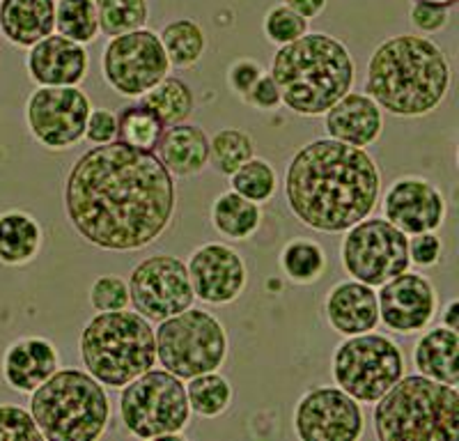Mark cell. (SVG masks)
I'll return each instance as SVG.
<instances>
[{"instance_id":"cell-36","label":"cell","mask_w":459,"mask_h":441,"mask_svg":"<svg viewBox=\"0 0 459 441\" xmlns=\"http://www.w3.org/2000/svg\"><path fill=\"white\" fill-rule=\"evenodd\" d=\"M163 129L166 126L159 122V117L143 104L126 106L117 116V141L126 143V145L154 150Z\"/></svg>"},{"instance_id":"cell-41","label":"cell","mask_w":459,"mask_h":441,"mask_svg":"<svg viewBox=\"0 0 459 441\" xmlns=\"http://www.w3.org/2000/svg\"><path fill=\"white\" fill-rule=\"evenodd\" d=\"M83 138L92 145L117 141V116L108 108H92L88 116Z\"/></svg>"},{"instance_id":"cell-5","label":"cell","mask_w":459,"mask_h":441,"mask_svg":"<svg viewBox=\"0 0 459 441\" xmlns=\"http://www.w3.org/2000/svg\"><path fill=\"white\" fill-rule=\"evenodd\" d=\"M379 441H455L459 437V391L425 375H402L375 404Z\"/></svg>"},{"instance_id":"cell-18","label":"cell","mask_w":459,"mask_h":441,"mask_svg":"<svg viewBox=\"0 0 459 441\" xmlns=\"http://www.w3.org/2000/svg\"><path fill=\"white\" fill-rule=\"evenodd\" d=\"M384 219L407 237L437 232L446 220V198L423 177H400L384 195Z\"/></svg>"},{"instance_id":"cell-28","label":"cell","mask_w":459,"mask_h":441,"mask_svg":"<svg viewBox=\"0 0 459 441\" xmlns=\"http://www.w3.org/2000/svg\"><path fill=\"white\" fill-rule=\"evenodd\" d=\"M141 104L150 108L159 117L163 126L182 125L188 117L194 116V92L184 83L182 79L175 76H163L159 83L152 85L145 95L141 97Z\"/></svg>"},{"instance_id":"cell-19","label":"cell","mask_w":459,"mask_h":441,"mask_svg":"<svg viewBox=\"0 0 459 441\" xmlns=\"http://www.w3.org/2000/svg\"><path fill=\"white\" fill-rule=\"evenodd\" d=\"M88 65L83 44L63 35H48L28 48L26 69L37 85H79L88 74Z\"/></svg>"},{"instance_id":"cell-42","label":"cell","mask_w":459,"mask_h":441,"mask_svg":"<svg viewBox=\"0 0 459 441\" xmlns=\"http://www.w3.org/2000/svg\"><path fill=\"white\" fill-rule=\"evenodd\" d=\"M444 244L434 232H420L409 237V260L416 267H434L441 260Z\"/></svg>"},{"instance_id":"cell-45","label":"cell","mask_w":459,"mask_h":441,"mask_svg":"<svg viewBox=\"0 0 459 441\" xmlns=\"http://www.w3.org/2000/svg\"><path fill=\"white\" fill-rule=\"evenodd\" d=\"M326 3L329 0H282V5H287L290 10H294L297 14H301L303 19H317L324 10H326Z\"/></svg>"},{"instance_id":"cell-23","label":"cell","mask_w":459,"mask_h":441,"mask_svg":"<svg viewBox=\"0 0 459 441\" xmlns=\"http://www.w3.org/2000/svg\"><path fill=\"white\" fill-rule=\"evenodd\" d=\"M159 161L175 177H194L209 166V138L195 125L166 126L159 136L157 145Z\"/></svg>"},{"instance_id":"cell-27","label":"cell","mask_w":459,"mask_h":441,"mask_svg":"<svg viewBox=\"0 0 459 441\" xmlns=\"http://www.w3.org/2000/svg\"><path fill=\"white\" fill-rule=\"evenodd\" d=\"M212 226L221 237L230 242H246L251 239L262 226V210L257 203H251L244 195L230 189L212 203Z\"/></svg>"},{"instance_id":"cell-21","label":"cell","mask_w":459,"mask_h":441,"mask_svg":"<svg viewBox=\"0 0 459 441\" xmlns=\"http://www.w3.org/2000/svg\"><path fill=\"white\" fill-rule=\"evenodd\" d=\"M324 310H326L331 329L338 331L344 338L375 331V326L379 324V304H377L375 288L360 281L335 283L326 294Z\"/></svg>"},{"instance_id":"cell-37","label":"cell","mask_w":459,"mask_h":441,"mask_svg":"<svg viewBox=\"0 0 459 441\" xmlns=\"http://www.w3.org/2000/svg\"><path fill=\"white\" fill-rule=\"evenodd\" d=\"M262 30H264V37L269 42L282 47V44L294 42V39L308 32V19H303L301 14H297V12L281 3V5H273L272 10L266 12Z\"/></svg>"},{"instance_id":"cell-6","label":"cell","mask_w":459,"mask_h":441,"mask_svg":"<svg viewBox=\"0 0 459 441\" xmlns=\"http://www.w3.org/2000/svg\"><path fill=\"white\" fill-rule=\"evenodd\" d=\"M81 361L108 389H122L157 363V341L150 320L129 308L106 310L83 326Z\"/></svg>"},{"instance_id":"cell-14","label":"cell","mask_w":459,"mask_h":441,"mask_svg":"<svg viewBox=\"0 0 459 441\" xmlns=\"http://www.w3.org/2000/svg\"><path fill=\"white\" fill-rule=\"evenodd\" d=\"M131 304L150 322H161L191 308L195 301L184 260L154 253L134 267L129 276Z\"/></svg>"},{"instance_id":"cell-24","label":"cell","mask_w":459,"mask_h":441,"mask_svg":"<svg viewBox=\"0 0 459 441\" xmlns=\"http://www.w3.org/2000/svg\"><path fill=\"white\" fill-rule=\"evenodd\" d=\"M0 32L19 48H30L56 32V0H0Z\"/></svg>"},{"instance_id":"cell-40","label":"cell","mask_w":459,"mask_h":441,"mask_svg":"<svg viewBox=\"0 0 459 441\" xmlns=\"http://www.w3.org/2000/svg\"><path fill=\"white\" fill-rule=\"evenodd\" d=\"M409 22L416 28L418 35H437L444 30L450 22V10L432 3H420L413 0L411 10H409Z\"/></svg>"},{"instance_id":"cell-7","label":"cell","mask_w":459,"mask_h":441,"mask_svg":"<svg viewBox=\"0 0 459 441\" xmlns=\"http://www.w3.org/2000/svg\"><path fill=\"white\" fill-rule=\"evenodd\" d=\"M30 414L42 439L94 441L110 423V400L88 370L63 368L32 391Z\"/></svg>"},{"instance_id":"cell-17","label":"cell","mask_w":459,"mask_h":441,"mask_svg":"<svg viewBox=\"0 0 459 441\" xmlns=\"http://www.w3.org/2000/svg\"><path fill=\"white\" fill-rule=\"evenodd\" d=\"M377 304H379V322H384L388 331L411 336L428 329L437 316L438 301L437 290L429 279L407 269L381 285L377 292Z\"/></svg>"},{"instance_id":"cell-4","label":"cell","mask_w":459,"mask_h":441,"mask_svg":"<svg viewBox=\"0 0 459 441\" xmlns=\"http://www.w3.org/2000/svg\"><path fill=\"white\" fill-rule=\"evenodd\" d=\"M269 74L285 108L301 117H317L354 88L356 65L338 37L306 32L278 47Z\"/></svg>"},{"instance_id":"cell-47","label":"cell","mask_w":459,"mask_h":441,"mask_svg":"<svg viewBox=\"0 0 459 441\" xmlns=\"http://www.w3.org/2000/svg\"><path fill=\"white\" fill-rule=\"evenodd\" d=\"M420 3H432V5H441V7H455L457 5V0H420Z\"/></svg>"},{"instance_id":"cell-22","label":"cell","mask_w":459,"mask_h":441,"mask_svg":"<svg viewBox=\"0 0 459 441\" xmlns=\"http://www.w3.org/2000/svg\"><path fill=\"white\" fill-rule=\"evenodd\" d=\"M60 368V357L51 341L39 336L19 338L5 350L3 377L19 393H32Z\"/></svg>"},{"instance_id":"cell-32","label":"cell","mask_w":459,"mask_h":441,"mask_svg":"<svg viewBox=\"0 0 459 441\" xmlns=\"http://www.w3.org/2000/svg\"><path fill=\"white\" fill-rule=\"evenodd\" d=\"M56 30L83 47L94 42L100 35L94 0H56Z\"/></svg>"},{"instance_id":"cell-35","label":"cell","mask_w":459,"mask_h":441,"mask_svg":"<svg viewBox=\"0 0 459 441\" xmlns=\"http://www.w3.org/2000/svg\"><path fill=\"white\" fill-rule=\"evenodd\" d=\"M255 157V145L253 138L241 129H221L219 134L209 138V161L221 175H232L241 163Z\"/></svg>"},{"instance_id":"cell-9","label":"cell","mask_w":459,"mask_h":441,"mask_svg":"<svg viewBox=\"0 0 459 441\" xmlns=\"http://www.w3.org/2000/svg\"><path fill=\"white\" fill-rule=\"evenodd\" d=\"M120 420L138 439H170L188 428V407L184 379L168 370H147L122 386Z\"/></svg>"},{"instance_id":"cell-15","label":"cell","mask_w":459,"mask_h":441,"mask_svg":"<svg viewBox=\"0 0 459 441\" xmlns=\"http://www.w3.org/2000/svg\"><path fill=\"white\" fill-rule=\"evenodd\" d=\"M363 423L359 400L338 386L310 389L294 410V432L301 441H356Z\"/></svg>"},{"instance_id":"cell-43","label":"cell","mask_w":459,"mask_h":441,"mask_svg":"<svg viewBox=\"0 0 459 441\" xmlns=\"http://www.w3.org/2000/svg\"><path fill=\"white\" fill-rule=\"evenodd\" d=\"M264 69L255 63V60H237V63L230 65L228 69V85L232 92L246 99V95L251 92V88L255 85V81L260 79V74Z\"/></svg>"},{"instance_id":"cell-1","label":"cell","mask_w":459,"mask_h":441,"mask_svg":"<svg viewBox=\"0 0 459 441\" xmlns=\"http://www.w3.org/2000/svg\"><path fill=\"white\" fill-rule=\"evenodd\" d=\"M175 182L152 150L110 141L81 154L65 179L72 228L101 251L154 244L175 216Z\"/></svg>"},{"instance_id":"cell-10","label":"cell","mask_w":459,"mask_h":441,"mask_svg":"<svg viewBox=\"0 0 459 441\" xmlns=\"http://www.w3.org/2000/svg\"><path fill=\"white\" fill-rule=\"evenodd\" d=\"M335 386L359 402H377L404 375V354L379 333L347 336L333 352Z\"/></svg>"},{"instance_id":"cell-34","label":"cell","mask_w":459,"mask_h":441,"mask_svg":"<svg viewBox=\"0 0 459 441\" xmlns=\"http://www.w3.org/2000/svg\"><path fill=\"white\" fill-rule=\"evenodd\" d=\"M100 32L106 37L125 35V32L145 28L150 19L147 0H94Z\"/></svg>"},{"instance_id":"cell-38","label":"cell","mask_w":459,"mask_h":441,"mask_svg":"<svg viewBox=\"0 0 459 441\" xmlns=\"http://www.w3.org/2000/svg\"><path fill=\"white\" fill-rule=\"evenodd\" d=\"M42 432L28 410L0 404V441H39Z\"/></svg>"},{"instance_id":"cell-2","label":"cell","mask_w":459,"mask_h":441,"mask_svg":"<svg viewBox=\"0 0 459 441\" xmlns=\"http://www.w3.org/2000/svg\"><path fill=\"white\" fill-rule=\"evenodd\" d=\"M379 191V169L366 147L317 138L287 163V207L310 230L344 232L370 216Z\"/></svg>"},{"instance_id":"cell-11","label":"cell","mask_w":459,"mask_h":441,"mask_svg":"<svg viewBox=\"0 0 459 441\" xmlns=\"http://www.w3.org/2000/svg\"><path fill=\"white\" fill-rule=\"evenodd\" d=\"M340 260L351 279L370 288H381L411 267L409 237L386 219L366 216L344 230Z\"/></svg>"},{"instance_id":"cell-31","label":"cell","mask_w":459,"mask_h":441,"mask_svg":"<svg viewBox=\"0 0 459 441\" xmlns=\"http://www.w3.org/2000/svg\"><path fill=\"white\" fill-rule=\"evenodd\" d=\"M186 398L191 414H198L200 419H216L225 414L235 398L232 384L228 377L214 373H204L198 377L186 379Z\"/></svg>"},{"instance_id":"cell-26","label":"cell","mask_w":459,"mask_h":441,"mask_svg":"<svg viewBox=\"0 0 459 441\" xmlns=\"http://www.w3.org/2000/svg\"><path fill=\"white\" fill-rule=\"evenodd\" d=\"M42 226L26 212L0 214V263L7 267H22L32 263L42 251Z\"/></svg>"},{"instance_id":"cell-46","label":"cell","mask_w":459,"mask_h":441,"mask_svg":"<svg viewBox=\"0 0 459 441\" xmlns=\"http://www.w3.org/2000/svg\"><path fill=\"white\" fill-rule=\"evenodd\" d=\"M441 324L448 326V329L459 331V301L453 299L448 306H446L444 316H441Z\"/></svg>"},{"instance_id":"cell-13","label":"cell","mask_w":459,"mask_h":441,"mask_svg":"<svg viewBox=\"0 0 459 441\" xmlns=\"http://www.w3.org/2000/svg\"><path fill=\"white\" fill-rule=\"evenodd\" d=\"M90 110L79 85H37L26 101V125L47 150H69L83 141Z\"/></svg>"},{"instance_id":"cell-25","label":"cell","mask_w":459,"mask_h":441,"mask_svg":"<svg viewBox=\"0 0 459 441\" xmlns=\"http://www.w3.org/2000/svg\"><path fill=\"white\" fill-rule=\"evenodd\" d=\"M413 363L420 375L448 386H459V333L448 326H434L418 338Z\"/></svg>"},{"instance_id":"cell-3","label":"cell","mask_w":459,"mask_h":441,"mask_svg":"<svg viewBox=\"0 0 459 441\" xmlns=\"http://www.w3.org/2000/svg\"><path fill=\"white\" fill-rule=\"evenodd\" d=\"M453 85L446 53L425 35H395L372 51L366 92L395 117H423L444 104Z\"/></svg>"},{"instance_id":"cell-8","label":"cell","mask_w":459,"mask_h":441,"mask_svg":"<svg viewBox=\"0 0 459 441\" xmlns=\"http://www.w3.org/2000/svg\"><path fill=\"white\" fill-rule=\"evenodd\" d=\"M154 341L157 361L179 379L214 373L225 363L230 350L225 326L212 313L194 306L159 322Z\"/></svg>"},{"instance_id":"cell-44","label":"cell","mask_w":459,"mask_h":441,"mask_svg":"<svg viewBox=\"0 0 459 441\" xmlns=\"http://www.w3.org/2000/svg\"><path fill=\"white\" fill-rule=\"evenodd\" d=\"M246 101L260 110H273L282 104L281 90H278L276 81H273L272 74L262 72L260 79L255 81V85L251 88V92L246 95Z\"/></svg>"},{"instance_id":"cell-12","label":"cell","mask_w":459,"mask_h":441,"mask_svg":"<svg viewBox=\"0 0 459 441\" xmlns=\"http://www.w3.org/2000/svg\"><path fill=\"white\" fill-rule=\"evenodd\" d=\"M101 74L122 97H143L154 83L170 74L166 48L159 32L150 28L108 37L101 53Z\"/></svg>"},{"instance_id":"cell-33","label":"cell","mask_w":459,"mask_h":441,"mask_svg":"<svg viewBox=\"0 0 459 441\" xmlns=\"http://www.w3.org/2000/svg\"><path fill=\"white\" fill-rule=\"evenodd\" d=\"M230 189L248 198L251 203L262 205V203H269L276 195L278 175L266 159L251 157L230 175Z\"/></svg>"},{"instance_id":"cell-16","label":"cell","mask_w":459,"mask_h":441,"mask_svg":"<svg viewBox=\"0 0 459 441\" xmlns=\"http://www.w3.org/2000/svg\"><path fill=\"white\" fill-rule=\"evenodd\" d=\"M191 288L200 301L209 306H228L244 294L248 269L244 257L228 244H203L188 257Z\"/></svg>"},{"instance_id":"cell-20","label":"cell","mask_w":459,"mask_h":441,"mask_svg":"<svg viewBox=\"0 0 459 441\" xmlns=\"http://www.w3.org/2000/svg\"><path fill=\"white\" fill-rule=\"evenodd\" d=\"M329 138L354 147H370L384 132V110L366 92H347L324 113Z\"/></svg>"},{"instance_id":"cell-39","label":"cell","mask_w":459,"mask_h":441,"mask_svg":"<svg viewBox=\"0 0 459 441\" xmlns=\"http://www.w3.org/2000/svg\"><path fill=\"white\" fill-rule=\"evenodd\" d=\"M129 283L120 276H100L90 288V304L97 313H106V310H122L129 308Z\"/></svg>"},{"instance_id":"cell-29","label":"cell","mask_w":459,"mask_h":441,"mask_svg":"<svg viewBox=\"0 0 459 441\" xmlns=\"http://www.w3.org/2000/svg\"><path fill=\"white\" fill-rule=\"evenodd\" d=\"M163 48H166L170 67L188 69L200 63L204 48H207V35L204 28L195 19H175L159 30Z\"/></svg>"},{"instance_id":"cell-30","label":"cell","mask_w":459,"mask_h":441,"mask_svg":"<svg viewBox=\"0 0 459 441\" xmlns=\"http://www.w3.org/2000/svg\"><path fill=\"white\" fill-rule=\"evenodd\" d=\"M326 251L322 244L297 237L292 242H287L281 251V269L287 279L297 285H313L326 272Z\"/></svg>"}]
</instances>
